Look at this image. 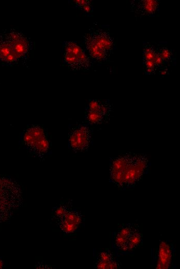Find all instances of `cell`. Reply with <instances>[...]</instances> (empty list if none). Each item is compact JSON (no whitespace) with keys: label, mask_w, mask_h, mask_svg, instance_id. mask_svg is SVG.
Instances as JSON below:
<instances>
[{"label":"cell","mask_w":180,"mask_h":269,"mask_svg":"<svg viewBox=\"0 0 180 269\" xmlns=\"http://www.w3.org/2000/svg\"><path fill=\"white\" fill-rule=\"evenodd\" d=\"M20 145L37 157L47 156L51 152L52 141L48 131L38 125L27 126L20 134Z\"/></svg>","instance_id":"cell-2"},{"label":"cell","mask_w":180,"mask_h":269,"mask_svg":"<svg viewBox=\"0 0 180 269\" xmlns=\"http://www.w3.org/2000/svg\"><path fill=\"white\" fill-rule=\"evenodd\" d=\"M18 62L12 44L5 31L0 34V62L6 66H12Z\"/></svg>","instance_id":"cell-7"},{"label":"cell","mask_w":180,"mask_h":269,"mask_svg":"<svg viewBox=\"0 0 180 269\" xmlns=\"http://www.w3.org/2000/svg\"><path fill=\"white\" fill-rule=\"evenodd\" d=\"M92 141V130L88 124H80L74 127L69 136V148L74 152L87 149Z\"/></svg>","instance_id":"cell-5"},{"label":"cell","mask_w":180,"mask_h":269,"mask_svg":"<svg viewBox=\"0 0 180 269\" xmlns=\"http://www.w3.org/2000/svg\"><path fill=\"white\" fill-rule=\"evenodd\" d=\"M173 255L174 250L172 245L169 242H162L155 255L156 268H169L172 262Z\"/></svg>","instance_id":"cell-9"},{"label":"cell","mask_w":180,"mask_h":269,"mask_svg":"<svg viewBox=\"0 0 180 269\" xmlns=\"http://www.w3.org/2000/svg\"><path fill=\"white\" fill-rule=\"evenodd\" d=\"M68 211V209L66 207L60 206L55 210L54 214L56 217L61 219Z\"/></svg>","instance_id":"cell-15"},{"label":"cell","mask_w":180,"mask_h":269,"mask_svg":"<svg viewBox=\"0 0 180 269\" xmlns=\"http://www.w3.org/2000/svg\"><path fill=\"white\" fill-rule=\"evenodd\" d=\"M142 2L141 5L143 11L148 15L154 14L159 6L158 3L156 1H144Z\"/></svg>","instance_id":"cell-14"},{"label":"cell","mask_w":180,"mask_h":269,"mask_svg":"<svg viewBox=\"0 0 180 269\" xmlns=\"http://www.w3.org/2000/svg\"><path fill=\"white\" fill-rule=\"evenodd\" d=\"M64 62L76 70L87 68L89 60L83 50L74 42H64L62 47Z\"/></svg>","instance_id":"cell-4"},{"label":"cell","mask_w":180,"mask_h":269,"mask_svg":"<svg viewBox=\"0 0 180 269\" xmlns=\"http://www.w3.org/2000/svg\"><path fill=\"white\" fill-rule=\"evenodd\" d=\"M105 117L99 112L86 110L85 119L89 124H99L103 122Z\"/></svg>","instance_id":"cell-13"},{"label":"cell","mask_w":180,"mask_h":269,"mask_svg":"<svg viewBox=\"0 0 180 269\" xmlns=\"http://www.w3.org/2000/svg\"><path fill=\"white\" fill-rule=\"evenodd\" d=\"M82 217L76 210L69 211L61 219L60 229L66 235L77 232L81 225Z\"/></svg>","instance_id":"cell-8"},{"label":"cell","mask_w":180,"mask_h":269,"mask_svg":"<svg viewBox=\"0 0 180 269\" xmlns=\"http://www.w3.org/2000/svg\"><path fill=\"white\" fill-rule=\"evenodd\" d=\"M4 264V261L2 259H0V268H2L3 267Z\"/></svg>","instance_id":"cell-18"},{"label":"cell","mask_w":180,"mask_h":269,"mask_svg":"<svg viewBox=\"0 0 180 269\" xmlns=\"http://www.w3.org/2000/svg\"><path fill=\"white\" fill-rule=\"evenodd\" d=\"M82 8L83 9V11L87 13L92 12L93 11V8L89 5V4L82 7Z\"/></svg>","instance_id":"cell-17"},{"label":"cell","mask_w":180,"mask_h":269,"mask_svg":"<svg viewBox=\"0 0 180 269\" xmlns=\"http://www.w3.org/2000/svg\"><path fill=\"white\" fill-rule=\"evenodd\" d=\"M86 110L97 111L106 116L110 111V105L107 102H102L98 100L90 101L86 108Z\"/></svg>","instance_id":"cell-12"},{"label":"cell","mask_w":180,"mask_h":269,"mask_svg":"<svg viewBox=\"0 0 180 269\" xmlns=\"http://www.w3.org/2000/svg\"><path fill=\"white\" fill-rule=\"evenodd\" d=\"M19 61L26 60L32 49L31 41L24 34L12 30L6 31Z\"/></svg>","instance_id":"cell-6"},{"label":"cell","mask_w":180,"mask_h":269,"mask_svg":"<svg viewBox=\"0 0 180 269\" xmlns=\"http://www.w3.org/2000/svg\"><path fill=\"white\" fill-rule=\"evenodd\" d=\"M149 162L145 156L125 154L112 159L110 181L122 190L133 188L148 172Z\"/></svg>","instance_id":"cell-1"},{"label":"cell","mask_w":180,"mask_h":269,"mask_svg":"<svg viewBox=\"0 0 180 269\" xmlns=\"http://www.w3.org/2000/svg\"><path fill=\"white\" fill-rule=\"evenodd\" d=\"M95 267L98 268H118L120 263L117 260L109 251L100 252L95 263Z\"/></svg>","instance_id":"cell-10"},{"label":"cell","mask_w":180,"mask_h":269,"mask_svg":"<svg viewBox=\"0 0 180 269\" xmlns=\"http://www.w3.org/2000/svg\"><path fill=\"white\" fill-rule=\"evenodd\" d=\"M160 56L163 59V60H168L170 59L171 55L170 52L166 49H163L161 52Z\"/></svg>","instance_id":"cell-16"},{"label":"cell","mask_w":180,"mask_h":269,"mask_svg":"<svg viewBox=\"0 0 180 269\" xmlns=\"http://www.w3.org/2000/svg\"><path fill=\"white\" fill-rule=\"evenodd\" d=\"M85 44L89 55L97 60L101 61L105 59L106 52L88 35L84 39Z\"/></svg>","instance_id":"cell-11"},{"label":"cell","mask_w":180,"mask_h":269,"mask_svg":"<svg viewBox=\"0 0 180 269\" xmlns=\"http://www.w3.org/2000/svg\"><path fill=\"white\" fill-rule=\"evenodd\" d=\"M143 243V235L133 224L122 227L112 236V247L117 256L132 254Z\"/></svg>","instance_id":"cell-3"}]
</instances>
